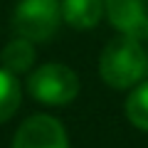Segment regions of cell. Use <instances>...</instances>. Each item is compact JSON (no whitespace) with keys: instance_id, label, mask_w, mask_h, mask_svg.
I'll return each instance as SVG.
<instances>
[{"instance_id":"obj_9","label":"cell","mask_w":148,"mask_h":148,"mask_svg":"<svg viewBox=\"0 0 148 148\" xmlns=\"http://www.w3.org/2000/svg\"><path fill=\"white\" fill-rule=\"evenodd\" d=\"M126 116L141 131H148V82L138 84L126 99Z\"/></svg>"},{"instance_id":"obj_8","label":"cell","mask_w":148,"mask_h":148,"mask_svg":"<svg viewBox=\"0 0 148 148\" xmlns=\"http://www.w3.org/2000/svg\"><path fill=\"white\" fill-rule=\"evenodd\" d=\"M20 84H17L15 74L8 69H0V123H5L20 106Z\"/></svg>"},{"instance_id":"obj_4","label":"cell","mask_w":148,"mask_h":148,"mask_svg":"<svg viewBox=\"0 0 148 148\" xmlns=\"http://www.w3.org/2000/svg\"><path fill=\"white\" fill-rule=\"evenodd\" d=\"M12 148H69L67 131L57 119L37 114L22 121L15 133Z\"/></svg>"},{"instance_id":"obj_2","label":"cell","mask_w":148,"mask_h":148,"mask_svg":"<svg viewBox=\"0 0 148 148\" xmlns=\"http://www.w3.org/2000/svg\"><path fill=\"white\" fill-rule=\"evenodd\" d=\"M62 22L59 0H20L12 15V30L30 42H47Z\"/></svg>"},{"instance_id":"obj_6","label":"cell","mask_w":148,"mask_h":148,"mask_svg":"<svg viewBox=\"0 0 148 148\" xmlns=\"http://www.w3.org/2000/svg\"><path fill=\"white\" fill-rule=\"evenodd\" d=\"M62 20L74 30H89L104 17V0H62Z\"/></svg>"},{"instance_id":"obj_3","label":"cell","mask_w":148,"mask_h":148,"mask_svg":"<svg viewBox=\"0 0 148 148\" xmlns=\"http://www.w3.org/2000/svg\"><path fill=\"white\" fill-rule=\"evenodd\" d=\"M27 91L32 94V99L42 101V104L62 106L79 94V79L64 64H45L30 74Z\"/></svg>"},{"instance_id":"obj_7","label":"cell","mask_w":148,"mask_h":148,"mask_svg":"<svg viewBox=\"0 0 148 148\" xmlns=\"http://www.w3.org/2000/svg\"><path fill=\"white\" fill-rule=\"evenodd\" d=\"M0 62H3V69H8L10 74L27 72L32 67V62H35V47L25 37H15V40H10L3 47Z\"/></svg>"},{"instance_id":"obj_1","label":"cell","mask_w":148,"mask_h":148,"mask_svg":"<svg viewBox=\"0 0 148 148\" xmlns=\"http://www.w3.org/2000/svg\"><path fill=\"white\" fill-rule=\"evenodd\" d=\"M148 59L136 37L119 35L114 37L99 57V77L114 89H128L138 84L146 74Z\"/></svg>"},{"instance_id":"obj_5","label":"cell","mask_w":148,"mask_h":148,"mask_svg":"<svg viewBox=\"0 0 148 148\" xmlns=\"http://www.w3.org/2000/svg\"><path fill=\"white\" fill-rule=\"evenodd\" d=\"M104 10L121 35L148 37V0H104Z\"/></svg>"}]
</instances>
